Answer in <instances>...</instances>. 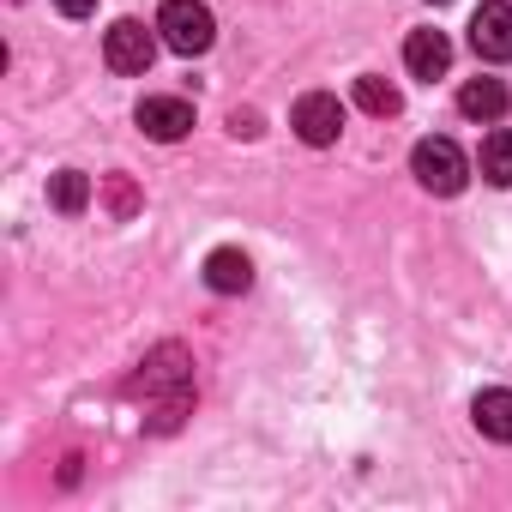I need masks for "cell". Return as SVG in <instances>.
<instances>
[{"instance_id":"9a60e30c","label":"cell","mask_w":512,"mask_h":512,"mask_svg":"<svg viewBox=\"0 0 512 512\" xmlns=\"http://www.w3.org/2000/svg\"><path fill=\"white\" fill-rule=\"evenodd\" d=\"M229 133H235V139H253V133H260V115H253V109L241 115V109H235V115H229Z\"/></svg>"},{"instance_id":"52a82bcc","label":"cell","mask_w":512,"mask_h":512,"mask_svg":"<svg viewBox=\"0 0 512 512\" xmlns=\"http://www.w3.org/2000/svg\"><path fill=\"white\" fill-rule=\"evenodd\" d=\"M205 284L217 296H247L253 290V260L241 247H217V253H205Z\"/></svg>"},{"instance_id":"7c38bea8","label":"cell","mask_w":512,"mask_h":512,"mask_svg":"<svg viewBox=\"0 0 512 512\" xmlns=\"http://www.w3.org/2000/svg\"><path fill=\"white\" fill-rule=\"evenodd\" d=\"M49 205H55L61 217H79V211L91 205V175H79V169H61V175L49 181Z\"/></svg>"},{"instance_id":"8992f818","label":"cell","mask_w":512,"mask_h":512,"mask_svg":"<svg viewBox=\"0 0 512 512\" xmlns=\"http://www.w3.org/2000/svg\"><path fill=\"white\" fill-rule=\"evenodd\" d=\"M470 49L482 61H512V0H482V7H476Z\"/></svg>"},{"instance_id":"5b68a950","label":"cell","mask_w":512,"mask_h":512,"mask_svg":"<svg viewBox=\"0 0 512 512\" xmlns=\"http://www.w3.org/2000/svg\"><path fill=\"white\" fill-rule=\"evenodd\" d=\"M133 121H139V133H145V139L175 145V139H187V133H193V103H187V97H139Z\"/></svg>"},{"instance_id":"8fae6325","label":"cell","mask_w":512,"mask_h":512,"mask_svg":"<svg viewBox=\"0 0 512 512\" xmlns=\"http://www.w3.org/2000/svg\"><path fill=\"white\" fill-rule=\"evenodd\" d=\"M476 169H482V181H494V187H512V127H494V133L482 139V151H476Z\"/></svg>"},{"instance_id":"5bb4252c","label":"cell","mask_w":512,"mask_h":512,"mask_svg":"<svg viewBox=\"0 0 512 512\" xmlns=\"http://www.w3.org/2000/svg\"><path fill=\"white\" fill-rule=\"evenodd\" d=\"M103 193H109V211H115V217H133V211H139V193H133L127 175H103Z\"/></svg>"},{"instance_id":"3957f363","label":"cell","mask_w":512,"mask_h":512,"mask_svg":"<svg viewBox=\"0 0 512 512\" xmlns=\"http://www.w3.org/2000/svg\"><path fill=\"white\" fill-rule=\"evenodd\" d=\"M103 61H109V73H127V79L151 73V61H157V25L145 31L139 19H115L103 31Z\"/></svg>"},{"instance_id":"6da1fadb","label":"cell","mask_w":512,"mask_h":512,"mask_svg":"<svg viewBox=\"0 0 512 512\" xmlns=\"http://www.w3.org/2000/svg\"><path fill=\"white\" fill-rule=\"evenodd\" d=\"M410 175H416L428 193L452 199V193H464V181H470V157L458 151V139L428 133V139H416V151H410Z\"/></svg>"},{"instance_id":"30bf717a","label":"cell","mask_w":512,"mask_h":512,"mask_svg":"<svg viewBox=\"0 0 512 512\" xmlns=\"http://www.w3.org/2000/svg\"><path fill=\"white\" fill-rule=\"evenodd\" d=\"M470 422H476L488 440L512 446V392H506V386H488V392H476V404H470Z\"/></svg>"},{"instance_id":"7a4b0ae2","label":"cell","mask_w":512,"mask_h":512,"mask_svg":"<svg viewBox=\"0 0 512 512\" xmlns=\"http://www.w3.org/2000/svg\"><path fill=\"white\" fill-rule=\"evenodd\" d=\"M157 37H163V49L193 61V55H205L217 43V19H211L205 0H163L157 7Z\"/></svg>"},{"instance_id":"9c48e42d","label":"cell","mask_w":512,"mask_h":512,"mask_svg":"<svg viewBox=\"0 0 512 512\" xmlns=\"http://www.w3.org/2000/svg\"><path fill=\"white\" fill-rule=\"evenodd\" d=\"M506 109H512V91H506L500 79H464L458 115H470V121H500Z\"/></svg>"},{"instance_id":"2e32d148","label":"cell","mask_w":512,"mask_h":512,"mask_svg":"<svg viewBox=\"0 0 512 512\" xmlns=\"http://www.w3.org/2000/svg\"><path fill=\"white\" fill-rule=\"evenodd\" d=\"M55 7H61L67 19H91V13H97V0H55Z\"/></svg>"},{"instance_id":"4fadbf2b","label":"cell","mask_w":512,"mask_h":512,"mask_svg":"<svg viewBox=\"0 0 512 512\" xmlns=\"http://www.w3.org/2000/svg\"><path fill=\"white\" fill-rule=\"evenodd\" d=\"M356 103H362L368 115H398V109H404L398 85H386L380 73H362V79H356Z\"/></svg>"},{"instance_id":"e0dca14e","label":"cell","mask_w":512,"mask_h":512,"mask_svg":"<svg viewBox=\"0 0 512 512\" xmlns=\"http://www.w3.org/2000/svg\"><path fill=\"white\" fill-rule=\"evenodd\" d=\"M434 7H446V0H434Z\"/></svg>"},{"instance_id":"ba28073f","label":"cell","mask_w":512,"mask_h":512,"mask_svg":"<svg viewBox=\"0 0 512 512\" xmlns=\"http://www.w3.org/2000/svg\"><path fill=\"white\" fill-rule=\"evenodd\" d=\"M404 67L416 73V79H440L446 67H452V43H446V31H410L404 37Z\"/></svg>"},{"instance_id":"277c9868","label":"cell","mask_w":512,"mask_h":512,"mask_svg":"<svg viewBox=\"0 0 512 512\" xmlns=\"http://www.w3.org/2000/svg\"><path fill=\"white\" fill-rule=\"evenodd\" d=\"M290 127H296L302 145L326 151V145H338V133H344V103H338L332 91H308V97L290 109Z\"/></svg>"}]
</instances>
